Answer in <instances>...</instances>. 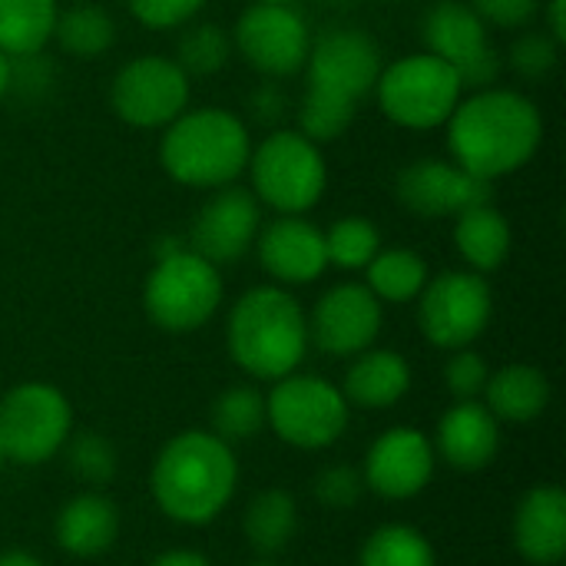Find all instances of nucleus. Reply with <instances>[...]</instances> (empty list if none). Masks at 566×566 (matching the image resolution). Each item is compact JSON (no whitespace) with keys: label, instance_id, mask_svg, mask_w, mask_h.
<instances>
[{"label":"nucleus","instance_id":"f257e3e1","mask_svg":"<svg viewBox=\"0 0 566 566\" xmlns=\"http://www.w3.org/2000/svg\"><path fill=\"white\" fill-rule=\"evenodd\" d=\"M239 484L235 451L212 431H182L169 438L149 474L156 507L182 527L212 524Z\"/></svg>","mask_w":566,"mask_h":566},{"label":"nucleus","instance_id":"f03ea898","mask_svg":"<svg viewBox=\"0 0 566 566\" xmlns=\"http://www.w3.org/2000/svg\"><path fill=\"white\" fill-rule=\"evenodd\" d=\"M541 113L514 90H481L448 116V146L461 169L497 179L521 169L541 146Z\"/></svg>","mask_w":566,"mask_h":566},{"label":"nucleus","instance_id":"7ed1b4c3","mask_svg":"<svg viewBox=\"0 0 566 566\" xmlns=\"http://www.w3.org/2000/svg\"><path fill=\"white\" fill-rule=\"evenodd\" d=\"M305 352L308 318L289 292L262 285L235 302L229 315V355L245 375L279 381L302 365Z\"/></svg>","mask_w":566,"mask_h":566},{"label":"nucleus","instance_id":"20e7f679","mask_svg":"<svg viewBox=\"0 0 566 566\" xmlns=\"http://www.w3.org/2000/svg\"><path fill=\"white\" fill-rule=\"evenodd\" d=\"M159 159L186 186H229L249 166V133L226 109L179 113L163 136Z\"/></svg>","mask_w":566,"mask_h":566},{"label":"nucleus","instance_id":"39448f33","mask_svg":"<svg viewBox=\"0 0 566 566\" xmlns=\"http://www.w3.org/2000/svg\"><path fill=\"white\" fill-rule=\"evenodd\" d=\"M352 405L342 388L318 375H285L265 395V424L279 441L298 451L332 448L348 428Z\"/></svg>","mask_w":566,"mask_h":566},{"label":"nucleus","instance_id":"423d86ee","mask_svg":"<svg viewBox=\"0 0 566 566\" xmlns=\"http://www.w3.org/2000/svg\"><path fill=\"white\" fill-rule=\"evenodd\" d=\"M73 434V408L66 395L46 381H23L0 398V451L3 461L33 468L56 458Z\"/></svg>","mask_w":566,"mask_h":566},{"label":"nucleus","instance_id":"0eeeda50","mask_svg":"<svg viewBox=\"0 0 566 566\" xmlns=\"http://www.w3.org/2000/svg\"><path fill=\"white\" fill-rule=\"evenodd\" d=\"M222 302V279L212 262L182 249L176 255L156 259V269L146 279L143 305L146 315L163 332H196L202 328Z\"/></svg>","mask_w":566,"mask_h":566},{"label":"nucleus","instance_id":"6e6552de","mask_svg":"<svg viewBox=\"0 0 566 566\" xmlns=\"http://www.w3.org/2000/svg\"><path fill=\"white\" fill-rule=\"evenodd\" d=\"M375 86L381 109L398 126L411 129H431L448 123V116L461 103L458 73L434 53H418L391 63Z\"/></svg>","mask_w":566,"mask_h":566},{"label":"nucleus","instance_id":"1a4fd4ad","mask_svg":"<svg viewBox=\"0 0 566 566\" xmlns=\"http://www.w3.org/2000/svg\"><path fill=\"white\" fill-rule=\"evenodd\" d=\"M252 186L279 212H305L325 192V159L302 133H272L252 156Z\"/></svg>","mask_w":566,"mask_h":566},{"label":"nucleus","instance_id":"9d476101","mask_svg":"<svg viewBox=\"0 0 566 566\" xmlns=\"http://www.w3.org/2000/svg\"><path fill=\"white\" fill-rule=\"evenodd\" d=\"M494 298L478 272H444L421 289L418 322L431 345L458 352L488 328Z\"/></svg>","mask_w":566,"mask_h":566},{"label":"nucleus","instance_id":"9b49d317","mask_svg":"<svg viewBox=\"0 0 566 566\" xmlns=\"http://www.w3.org/2000/svg\"><path fill=\"white\" fill-rule=\"evenodd\" d=\"M428 53L441 56L461 80V90H488L501 73V56L488 43L484 20L461 0H441L424 17Z\"/></svg>","mask_w":566,"mask_h":566},{"label":"nucleus","instance_id":"f8f14e48","mask_svg":"<svg viewBox=\"0 0 566 566\" xmlns=\"http://www.w3.org/2000/svg\"><path fill=\"white\" fill-rule=\"evenodd\" d=\"M308 93L355 106L381 76L378 46L361 30H328L308 50Z\"/></svg>","mask_w":566,"mask_h":566},{"label":"nucleus","instance_id":"ddd939ff","mask_svg":"<svg viewBox=\"0 0 566 566\" xmlns=\"http://www.w3.org/2000/svg\"><path fill=\"white\" fill-rule=\"evenodd\" d=\"M434 444L424 431L398 424L381 431L361 464L365 491L385 501H411L434 478Z\"/></svg>","mask_w":566,"mask_h":566},{"label":"nucleus","instance_id":"4468645a","mask_svg":"<svg viewBox=\"0 0 566 566\" xmlns=\"http://www.w3.org/2000/svg\"><path fill=\"white\" fill-rule=\"evenodd\" d=\"M189 99V76L176 60L139 56L113 83V109L133 126H169Z\"/></svg>","mask_w":566,"mask_h":566},{"label":"nucleus","instance_id":"2eb2a0df","mask_svg":"<svg viewBox=\"0 0 566 566\" xmlns=\"http://www.w3.org/2000/svg\"><path fill=\"white\" fill-rule=\"evenodd\" d=\"M235 43L242 56L269 73V76H289L305 66L312 36L305 20L289 3H255L239 17Z\"/></svg>","mask_w":566,"mask_h":566},{"label":"nucleus","instance_id":"dca6fc26","mask_svg":"<svg viewBox=\"0 0 566 566\" xmlns=\"http://www.w3.org/2000/svg\"><path fill=\"white\" fill-rule=\"evenodd\" d=\"M398 199L424 219L461 216L474 206H488L494 199L491 179H481L458 163L418 159L398 176Z\"/></svg>","mask_w":566,"mask_h":566},{"label":"nucleus","instance_id":"f3484780","mask_svg":"<svg viewBox=\"0 0 566 566\" xmlns=\"http://www.w3.org/2000/svg\"><path fill=\"white\" fill-rule=\"evenodd\" d=\"M381 332V302L368 285H338L325 292L308 318V342L325 355L352 358L375 345Z\"/></svg>","mask_w":566,"mask_h":566},{"label":"nucleus","instance_id":"a211bd4d","mask_svg":"<svg viewBox=\"0 0 566 566\" xmlns=\"http://www.w3.org/2000/svg\"><path fill=\"white\" fill-rule=\"evenodd\" d=\"M259 232V202L245 189H222L216 192L199 219L192 222V252L206 262L229 265L249 252Z\"/></svg>","mask_w":566,"mask_h":566},{"label":"nucleus","instance_id":"6ab92c4d","mask_svg":"<svg viewBox=\"0 0 566 566\" xmlns=\"http://www.w3.org/2000/svg\"><path fill=\"white\" fill-rule=\"evenodd\" d=\"M431 444L448 468L474 474L494 464L501 451V421L488 411L484 401H454L441 415Z\"/></svg>","mask_w":566,"mask_h":566},{"label":"nucleus","instance_id":"aec40b11","mask_svg":"<svg viewBox=\"0 0 566 566\" xmlns=\"http://www.w3.org/2000/svg\"><path fill=\"white\" fill-rule=\"evenodd\" d=\"M259 259L265 272L285 285L315 282L328 269L325 232L298 216H285L259 235Z\"/></svg>","mask_w":566,"mask_h":566},{"label":"nucleus","instance_id":"412c9836","mask_svg":"<svg viewBox=\"0 0 566 566\" xmlns=\"http://www.w3.org/2000/svg\"><path fill=\"white\" fill-rule=\"evenodd\" d=\"M514 547L534 566H554L566 554V494L560 484L531 488L514 511Z\"/></svg>","mask_w":566,"mask_h":566},{"label":"nucleus","instance_id":"4be33fe9","mask_svg":"<svg viewBox=\"0 0 566 566\" xmlns=\"http://www.w3.org/2000/svg\"><path fill=\"white\" fill-rule=\"evenodd\" d=\"M53 537L70 557H103L119 537V507L99 491H83L56 511Z\"/></svg>","mask_w":566,"mask_h":566},{"label":"nucleus","instance_id":"5701e85b","mask_svg":"<svg viewBox=\"0 0 566 566\" xmlns=\"http://www.w3.org/2000/svg\"><path fill=\"white\" fill-rule=\"evenodd\" d=\"M411 388V365L391 352V348H365L361 355H355L342 395L348 405L355 408H368V411H381L398 405Z\"/></svg>","mask_w":566,"mask_h":566},{"label":"nucleus","instance_id":"b1692460","mask_svg":"<svg viewBox=\"0 0 566 566\" xmlns=\"http://www.w3.org/2000/svg\"><path fill=\"white\" fill-rule=\"evenodd\" d=\"M488 411L497 421L507 424H527L537 421L551 405V381L534 365H507L494 375H488L484 385Z\"/></svg>","mask_w":566,"mask_h":566},{"label":"nucleus","instance_id":"393cba45","mask_svg":"<svg viewBox=\"0 0 566 566\" xmlns=\"http://www.w3.org/2000/svg\"><path fill=\"white\" fill-rule=\"evenodd\" d=\"M242 534L259 554H265V557L282 554L292 544V537L298 534V504H295V497L285 488L259 491L245 507Z\"/></svg>","mask_w":566,"mask_h":566},{"label":"nucleus","instance_id":"a878e982","mask_svg":"<svg viewBox=\"0 0 566 566\" xmlns=\"http://www.w3.org/2000/svg\"><path fill=\"white\" fill-rule=\"evenodd\" d=\"M454 242L468 265H474L478 272H494L497 265H504L511 252V226L491 202L474 206L458 216Z\"/></svg>","mask_w":566,"mask_h":566},{"label":"nucleus","instance_id":"bb28decb","mask_svg":"<svg viewBox=\"0 0 566 566\" xmlns=\"http://www.w3.org/2000/svg\"><path fill=\"white\" fill-rule=\"evenodd\" d=\"M56 0H0V53L27 56L53 36Z\"/></svg>","mask_w":566,"mask_h":566},{"label":"nucleus","instance_id":"cd10ccee","mask_svg":"<svg viewBox=\"0 0 566 566\" xmlns=\"http://www.w3.org/2000/svg\"><path fill=\"white\" fill-rule=\"evenodd\" d=\"M262 428H265V395L259 388L235 385V388H226L212 401L209 431L219 441H226L229 448L242 444V441H252Z\"/></svg>","mask_w":566,"mask_h":566},{"label":"nucleus","instance_id":"c85d7f7f","mask_svg":"<svg viewBox=\"0 0 566 566\" xmlns=\"http://www.w3.org/2000/svg\"><path fill=\"white\" fill-rule=\"evenodd\" d=\"M368 292L378 302H411L428 285V265L408 249L378 252L368 265Z\"/></svg>","mask_w":566,"mask_h":566},{"label":"nucleus","instance_id":"c756f323","mask_svg":"<svg viewBox=\"0 0 566 566\" xmlns=\"http://www.w3.org/2000/svg\"><path fill=\"white\" fill-rule=\"evenodd\" d=\"M358 566H438L431 541L408 524H385L361 544Z\"/></svg>","mask_w":566,"mask_h":566},{"label":"nucleus","instance_id":"7c9ffc66","mask_svg":"<svg viewBox=\"0 0 566 566\" xmlns=\"http://www.w3.org/2000/svg\"><path fill=\"white\" fill-rule=\"evenodd\" d=\"M53 36L60 40V46L66 53L86 60V56L106 53L116 30H113V20L103 7H73L66 13H56Z\"/></svg>","mask_w":566,"mask_h":566},{"label":"nucleus","instance_id":"2f4dec72","mask_svg":"<svg viewBox=\"0 0 566 566\" xmlns=\"http://www.w3.org/2000/svg\"><path fill=\"white\" fill-rule=\"evenodd\" d=\"M66 464L70 474L86 484V488H103L116 478L119 471V458L116 448L99 434V431H80L66 438Z\"/></svg>","mask_w":566,"mask_h":566},{"label":"nucleus","instance_id":"473e14b6","mask_svg":"<svg viewBox=\"0 0 566 566\" xmlns=\"http://www.w3.org/2000/svg\"><path fill=\"white\" fill-rule=\"evenodd\" d=\"M381 252L378 229L368 219H342L325 235V255L338 269H365Z\"/></svg>","mask_w":566,"mask_h":566},{"label":"nucleus","instance_id":"72a5a7b5","mask_svg":"<svg viewBox=\"0 0 566 566\" xmlns=\"http://www.w3.org/2000/svg\"><path fill=\"white\" fill-rule=\"evenodd\" d=\"M229 56V40L216 23H199L179 40V70L186 76H209Z\"/></svg>","mask_w":566,"mask_h":566},{"label":"nucleus","instance_id":"f704fd0d","mask_svg":"<svg viewBox=\"0 0 566 566\" xmlns=\"http://www.w3.org/2000/svg\"><path fill=\"white\" fill-rule=\"evenodd\" d=\"M315 497L322 507H332V511H348L361 501L365 494V478L358 468L352 464H332V468H322L315 474Z\"/></svg>","mask_w":566,"mask_h":566},{"label":"nucleus","instance_id":"c9c22d12","mask_svg":"<svg viewBox=\"0 0 566 566\" xmlns=\"http://www.w3.org/2000/svg\"><path fill=\"white\" fill-rule=\"evenodd\" d=\"M488 365L478 352L471 348H458L444 368V381H448V391L454 395V401H478L484 395V385H488Z\"/></svg>","mask_w":566,"mask_h":566},{"label":"nucleus","instance_id":"e433bc0d","mask_svg":"<svg viewBox=\"0 0 566 566\" xmlns=\"http://www.w3.org/2000/svg\"><path fill=\"white\" fill-rule=\"evenodd\" d=\"M511 63L517 73L531 76V80H541L554 70L557 63V40L547 36V33H527L514 43L511 50Z\"/></svg>","mask_w":566,"mask_h":566},{"label":"nucleus","instance_id":"4c0bfd02","mask_svg":"<svg viewBox=\"0 0 566 566\" xmlns=\"http://www.w3.org/2000/svg\"><path fill=\"white\" fill-rule=\"evenodd\" d=\"M206 0H129V10L136 13V20H143L153 30H166V27H179L189 17H196V10Z\"/></svg>","mask_w":566,"mask_h":566},{"label":"nucleus","instance_id":"58836bf2","mask_svg":"<svg viewBox=\"0 0 566 566\" xmlns=\"http://www.w3.org/2000/svg\"><path fill=\"white\" fill-rule=\"evenodd\" d=\"M471 7L481 20L497 27H521L537 13V0H471Z\"/></svg>","mask_w":566,"mask_h":566},{"label":"nucleus","instance_id":"ea45409f","mask_svg":"<svg viewBox=\"0 0 566 566\" xmlns=\"http://www.w3.org/2000/svg\"><path fill=\"white\" fill-rule=\"evenodd\" d=\"M149 566H212L202 554H196V551H166V554H159L156 560Z\"/></svg>","mask_w":566,"mask_h":566},{"label":"nucleus","instance_id":"a19ab883","mask_svg":"<svg viewBox=\"0 0 566 566\" xmlns=\"http://www.w3.org/2000/svg\"><path fill=\"white\" fill-rule=\"evenodd\" d=\"M551 36L554 40H566V0H551Z\"/></svg>","mask_w":566,"mask_h":566},{"label":"nucleus","instance_id":"79ce46f5","mask_svg":"<svg viewBox=\"0 0 566 566\" xmlns=\"http://www.w3.org/2000/svg\"><path fill=\"white\" fill-rule=\"evenodd\" d=\"M0 566H43L33 554H27V551H7V554H0Z\"/></svg>","mask_w":566,"mask_h":566},{"label":"nucleus","instance_id":"37998d69","mask_svg":"<svg viewBox=\"0 0 566 566\" xmlns=\"http://www.w3.org/2000/svg\"><path fill=\"white\" fill-rule=\"evenodd\" d=\"M10 90V56L0 53V96Z\"/></svg>","mask_w":566,"mask_h":566},{"label":"nucleus","instance_id":"c03bdc74","mask_svg":"<svg viewBox=\"0 0 566 566\" xmlns=\"http://www.w3.org/2000/svg\"><path fill=\"white\" fill-rule=\"evenodd\" d=\"M255 3H289V0H255Z\"/></svg>","mask_w":566,"mask_h":566},{"label":"nucleus","instance_id":"a18cd8bd","mask_svg":"<svg viewBox=\"0 0 566 566\" xmlns=\"http://www.w3.org/2000/svg\"><path fill=\"white\" fill-rule=\"evenodd\" d=\"M259 566H279V564H259Z\"/></svg>","mask_w":566,"mask_h":566}]
</instances>
